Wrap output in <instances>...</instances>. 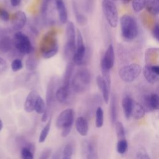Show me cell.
<instances>
[{
  "instance_id": "obj_45",
  "label": "cell",
  "mask_w": 159,
  "mask_h": 159,
  "mask_svg": "<svg viewBox=\"0 0 159 159\" xmlns=\"http://www.w3.org/2000/svg\"><path fill=\"white\" fill-rule=\"evenodd\" d=\"M21 0H10V2L12 6L16 7L20 4Z\"/></svg>"
},
{
  "instance_id": "obj_41",
  "label": "cell",
  "mask_w": 159,
  "mask_h": 159,
  "mask_svg": "<svg viewBox=\"0 0 159 159\" xmlns=\"http://www.w3.org/2000/svg\"><path fill=\"white\" fill-rule=\"evenodd\" d=\"M51 152L52 150L50 148H46L42 152L39 159H48L51 155Z\"/></svg>"
},
{
  "instance_id": "obj_39",
  "label": "cell",
  "mask_w": 159,
  "mask_h": 159,
  "mask_svg": "<svg viewBox=\"0 0 159 159\" xmlns=\"http://www.w3.org/2000/svg\"><path fill=\"white\" fill-rule=\"evenodd\" d=\"M76 20L77 22L81 25H85L88 22L86 17L80 13H77L76 14Z\"/></svg>"
},
{
  "instance_id": "obj_36",
  "label": "cell",
  "mask_w": 159,
  "mask_h": 159,
  "mask_svg": "<svg viewBox=\"0 0 159 159\" xmlns=\"http://www.w3.org/2000/svg\"><path fill=\"white\" fill-rule=\"evenodd\" d=\"M22 159H34V152L27 147H22L20 150Z\"/></svg>"
},
{
  "instance_id": "obj_40",
  "label": "cell",
  "mask_w": 159,
  "mask_h": 159,
  "mask_svg": "<svg viewBox=\"0 0 159 159\" xmlns=\"http://www.w3.org/2000/svg\"><path fill=\"white\" fill-rule=\"evenodd\" d=\"M0 19L4 21H7L10 19V15L8 11L3 7H0Z\"/></svg>"
},
{
  "instance_id": "obj_37",
  "label": "cell",
  "mask_w": 159,
  "mask_h": 159,
  "mask_svg": "<svg viewBox=\"0 0 159 159\" xmlns=\"http://www.w3.org/2000/svg\"><path fill=\"white\" fill-rule=\"evenodd\" d=\"M11 69L13 71L16 72L20 70L23 68V63L20 59L16 58L12 60L11 64Z\"/></svg>"
},
{
  "instance_id": "obj_1",
  "label": "cell",
  "mask_w": 159,
  "mask_h": 159,
  "mask_svg": "<svg viewBox=\"0 0 159 159\" xmlns=\"http://www.w3.org/2000/svg\"><path fill=\"white\" fill-rule=\"evenodd\" d=\"M39 49L44 58L54 57L58 51V45L55 30H51L45 33L40 42Z\"/></svg>"
},
{
  "instance_id": "obj_19",
  "label": "cell",
  "mask_w": 159,
  "mask_h": 159,
  "mask_svg": "<svg viewBox=\"0 0 159 159\" xmlns=\"http://www.w3.org/2000/svg\"><path fill=\"white\" fill-rule=\"evenodd\" d=\"M134 100L129 96L123 98L122 101V106L124 116L127 119H129L131 116V111L132 108Z\"/></svg>"
},
{
  "instance_id": "obj_30",
  "label": "cell",
  "mask_w": 159,
  "mask_h": 159,
  "mask_svg": "<svg viewBox=\"0 0 159 159\" xmlns=\"http://www.w3.org/2000/svg\"><path fill=\"white\" fill-rule=\"evenodd\" d=\"M46 108V104L45 103L44 100L43 99V98L39 96V97L37 98V99L36 101V102L35 104V106H34V110L35 111L39 114H43Z\"/></svg>"
},
{
  "instance_id": "obj_17",
  "label": "cell",
  "mask_w": 159,
  "mask_h": 159,
  "mask_svg": "<svg viewBox=\"0 0 159 159\" xmlns=\"http://www.w3.org/2000/svg\"><path fill=\"white\" fill-rule=\"evenodd\" d=\"M55 1L59 20L62 24H66L68 22V13L65 4L63 0H55Z\"/></svg>"
},
{
  "instance_id": "obj_7",
  "label": "cell",
  "mask_w": 159,
  "mask_h": 159,
  "mask_svg": "<svg viewBox=\"0 0 159 159\" xmlns=\"http://www.w3.org/2000/svg\"><path fill=\"white\" fill-rule=\"evenodd\" d=\"M12 43L17 50L22 54H30L33 51V47L29 38L20 31L14 34Z\"/></svg>"
},
{
  "instance_id": "obj_5",
  "label": "cell",
  "mask_w": 159,
  "mask_h": 159,
  "mask_svg": "<svg viewBox=\"0 0 159 159\" xmlns=\"http://www.w3.org/2000/svg\"><path fill=\"white\" fill-rule=\"evenodd\" d=\"M66 43L64 47V55L66 59H72L76 48V32L73 22L68 21L66 25Z\"/></svg>"
},
{
  "instance_id": "obj_32",
  "label": "cell",
  "mask_w": 159,
  "mask_h": 159,
  "mask_svg": "<svg viewBox=\"0 0 159 159\" xmlns=\"http://www.w3.org/2000/svg\"><path fill=\"white\" fill-rule=\"evenodd\" d=\"M128 148V143L126 139L119 140L117 143V152L118 153L123 155L124 154Z\"/></svg>"
},
{
  "instance_id": "obj_16",
  "label": "cell",
  "mask_w": 159,
  "mask_h": 159,
  "mask_svg": "<svg viewBox=\"0 0 159 159\" xmlns=\"http://www.w3.org/2000/svg\"><path fill=\"white\" fill-rule=\"evenodd\" d=\"M39 96V93H37V91L35 90L31 91L28 94V95L26 97L24 105V110L27 112H31L34 110L35 104L36 102V101Z\"/></svg>"
},
{
  "instance_id": "obj_44",
  "label": "cell",
  "mask_w": 159,
  "mask_h": 159,
  "mask_svg": "<svg viewBox=\"0 0 159 159\" xmlns=\"http://www.w3.org/2000/svg\"><path fill=\"white\" fill-rule=\"evenodd\" d=\"M51 159H61V152L60 150H58L55 152L52 155Z\"/></svg>"
},
{
  "instance_id": "obj_38",
  "label": "cell",
  "mask_w": 159,
  "mask_h": 159,
  "mask_svg": "<svg viewBox=\"0 0 159 159\" xmlns=\"http://www.w3.org/2000/svg\"><path fill=\"white\" fill-rule=\"evenodd\" d=\"M135 159H150V157L144 148H140L136 153Z\"/></svg>"
},
{
  "instance_id": "obj_31",
  "label": "cell",
  "mask_w": 159,
  "mask_h": 159,
  "mask_svg": "<svg viewBox=\"0 0 159 159\" xmlns=\"http://www.w3.org/2000/svg\"><path fill=\"white\" fill-rule=\"evenodd\" d=\"M73 153V145L70 143H68L64 147L62 152L61 159H71Z\"/></svg>"
},
{
  "instance_id": "obj_26",
  "label": "cell",
  "mask_w": 159,
  "mask_h": 159,
  "mask_svg": "<svg viewBox=\"0 0 159 159\" xmlns=\"http://www.w3.org/2000/svg\"><path fill=\"white\" fill-rule=\"evenodd\" d=\"M114 125H115L116 132L117 134L118 140L125 139V129L122 123L120 121L117 120L115 122Z\"/></svg>"
},
{
  "instance_id": "obj_8",
  "label": "cell",
  "mask_w": 159,
  "mask_h": 159,
  "mask_svg": "<svg viewBox=\"0 0 159 159\" xmlns=\"http://www.w3.org/2000/svg\"><path fill=\"white\" fill-rule=\"evenodd\" d=\"M86 47L81 31L78 29L76 34V48L72 57V63L74 65L80 66L84 63L86 58Z\"/></svg>"
},
{
  "instance_id": "obj_18",
  "label": "cell",
  "mask_w": 159,
  "mask_h": 159,
  "mask_svg": "<svg viewBox=\"0 0 159 159\" xmlns=\"http://www.w3.org/2000/svg\"><path fill=\"white\" fill-rule=\"evenodd\" d=\"M75 127L78 134L83 137L87 135L88 133V123L87 120L82 117H78L75 121Z\"/></svg>"
},
{
  "instance_id": "obj_47",
  "label": "cell",
  "mask_w": 159,
  "mask_h": 159,
  "mask_svg": "<svg viewBox=\"0 0 159 159\" xmlns=\"http://www.w3.org/2000/svg\"><path fill=\"white\" fill-rule=\"evenodd\" d=\"M122 2H124V3H129V2H130V1H132V0H122Z\"/></svg>"
},
{
  "instance_id": "obj_15",
  "label": "cell",
  "mask_w": 159,
  "mask_h": 159,
  "mask_svg": "<svg viewBox=\"0 0 159 159\" xmlns=\"http://www.w3.org/2000/svg\"><path fill=\"white\" fill-rule=\"evenodd\" d=\"M96 84L102 93L104 101L106 104H108L109 101L111 84L107 83L103 77L100 75H98L96 77Z\"/></svg>"
},
{
  "instance_id": "obj_23",
  "label": "cell",
  "mask_w": 159,
  "mask_h": 159,
  "mask_svg": "<svg viewBox=\"0 0 159 159\" xmlns=\"http://www.w3.org/2000/svg\"><path fill=\"white\" fill-rule=\"evenodd\" d=\"M145 7L150 14L157 16L159 13V0H146Z\"/></svg>"
},
{
  "instance_id": "obj_4",
  "label": "cell",
  "mask_w": 159,
  "mask_h": 159,
  "mask_svg": "<svg viewBox=\"0 0 159 159\" xmlns=\"http://www.w3.org/2000/svg\"><path fill=\"white\" fill-rule=\"evenodd\" d=\"M75 112L72 109H66L61 111L56 120V126L61 129V136L66 137L70 133L73 122Z\"/></svg>"
},
{
  "instance_id": "obj_22",
  "label": "cell",
  "mask_w": 159,
  "mask_h": 159,
  "mask_svg": "<svg viewBox=\"0 0 159 159\" xmlns=\"http://www.w3.org/2000/svg\"><path fill=\"white\" fill-rule=\"evenodd\" d=\"M158 49L157 48H148L145 53V61L147 65H153L156 61V59L158 58Z\"/></svg>"
},
{
  "instance_id": "obj_27",
  "label": "cell",
  "mask_w": 159,
  "mask_h": 159,
  "mask_svg": "<svg viewBox=\"0 0 159 159\" xmlns=\"http://www.w3.org/2000/svg\"><path fill=\"white\" fill-rule=\"evenodd\" d=\"M96 126L97 128H101L104 124V112L101 107L98 106L96 111Z\"/></svg>"
},
{
  "instance_id": "obj_13",
  "label": "cell",
  "mask_w": 159,
  "mask_h": 159,
  "mask_svg": "<svg viewBox=\"0 0 159 159\" xmlns=\"http://www.w3.org/2000/svg\"><path fill=\"white\" fill-rule=\"evenodd\" d=\"M83 151L86 159H99L97 145L94 140L84 141L83 144Z\"/></svg>"
},
{
  "instance_id": "obj_9",
  "label": "cell",
  "mask_w": 159,
  "mask_h": 159,
  "mask_svg": "<svg viewBox=\"0 0 159 159\" xmlns=\"http://www.w3.org/2000/svg\"><path fill=\"white\" fill-rule=\"evenodd\" d=\"M142 70L139 64L132 63L121 68L119 71V75L123 81L130 83L138 78L142 72Z\"/></svg>"
},
{
  "instance_id": "obj_14",
  "label": "cell",
  "mask_w": 159,
  "mask_h": 159,
  "mask_svg": "<svg viewBox=\"0 0 159 159\" xmlns=\"http://www.w3.org/2000/svg\"><path fill=\"white\" fill-rule=\"evenodd\" d=\"M27 16L22 11H16L11 17V25L14 30L19 31L26 24Z\"/></svg>"
},
{
  "instance_id": "obj_10",
  "label": "cell",
  "mask_w": 159,
  "mask_h": 159,
  "mask_svg": "<svg viewBox=\"0 0 159 159\" xmlns=\"http://www.w3.org/2000/svg\"><path fill=\"white\" fill-rule=\"evenodd\" d=\"M55 81L53 78H52L47 85V92H46V108L44 112L42 114V121L45 122L48 119L49 116L50 111L53 104L54 98H55Z\"/></svg>"
},
{
  "instance_id": "obj_29",
  "label": "cell",
  "mask_w": 159,
  "mask_h": 159,
  "mask_svg": "<svg viewBox=\"0 0 159 159\" xmlns=\"http://www.w3.org/2000/svg\"><path fill=\"white\" fill-rule=\"evenodd\" d=\"M148 101L149 104L152 111L158 110L159 108V97L158 94L153 93L148 94Z\"/></svg>"
},
{
  "instance_id": "obj_6",
  "label": "cell",
  "mask_w": 159,
  "mask_h": 159,
  "mask_svg": "<svg viewBox=\"0 0 159 159\" xmlns=\"http://www.w3.org/2000/svg\"><path fill=\"white\" fill-rule=\"evenodd\" d=\"M102 9L109 25L113 28L116 27L119 22V16L115 4L111 0H102Z\"/></svg>"
},
{
  "instance_id": "obj_20",
  "label": "cell",
  "mask_w": 159,
  "mask_h": 159,
  "mask_svg": "<svg viewBox=\"0 0 159 159\" xmlns=\"http://www.w3.org/2000/svg\"><path fill=\"white\" fill-rule=\"evenodd\" d=\"M74 71V64L72 62H69L66 65L63 80L62 86L70 88V81L72 77V75Z\"/></svg>"
},
{
  "instance_id": "obj_48",
  "label": "cell",
  "mask_w": 159,
  "mask_h": 159,
  "mask_svg": "<svg viewBox=\"0 0 159 159\" xmlns=\"http://www.w3.org/2000/svg\"><path fill=\"white\" fill-rule=\"evenodd\" d=\"M112 1H116V0H112Z\"/></svg>"
},
{
  "instance_id": "obj_12",
  "label": "cell",
  "mask_w": 159,
  "mask_h": 159,
  "mask_svg": "<svg viewBox=\"0 0 159 159\" xmlns=\"http://www.w3.org/2000/svg\"><path fill=\"white\" fill-rule=\"evenodd\" d=\"M143 74L148 83L154 84L159 79V66L157 65H146L143 69Z\"/></svg>"
},
{
  "instance_id": "obj_35",
  "label": "cell",
  "mask_w": 159,
  "mask_h": 159,
  "mask_svg": "<svg viewBox=\"0 0 159 159\" xmlns=\"http://www.w3.org/2000/svg\"><path fill=\"white\" fill-rule=\"evenodd\" d=\"M37 66V61L32 57H29L25 62V66L29 71H34Z\"/></svg>"
},
{
  "instance_id": "obj_25",
  "label": "cell",
  "mask_w": 159,
  "mask_h": 159,
  "mask_svg": "<svg viewBox=\"0 0 159 159\" xmlns=\"http://www.w3.org/2000/svg\"><path fill=\"white\" fill-rule=\"evenodd\" d=\"M69 94V88H66L63 86L59 87L55 92V96L57 100L60 102H64L68 98Z\"/></svg>"
},
{
  "instance_id": "obj_46",
  "label": "cell",
  "mask_w": 159,
  "mask_h": 159,
  "mask_svg": "<svg viewBox=\"0 0 159 159\" xmlns=\"http://www.w3.org/2000/svg\"><path fill=\"white\" fill-rule=\"evenodd\" d=\"M2 127H3V122H2V120L0 119V132L2 129Z\"/></svg>"
},
{
  "instance_id": "obj_34",
  "label": "cell",
  "mask_w": 159,
  "mask_h": 159,
  "mask_svg": "<svg viewBox=\"0 0 159 159\" xmlns=\"http://www.w3.org/2000/svg\"><path fill=\"white\" fill-rule=\"evenodd\" d=\"M11 40L7 37L2 39L0 40V49L5 52L9 51L11 48Z\"/></svg>"
},
{
  "instance_id": "obj_21",
  "label": "cell",
  "mask_w": 159,
  "mask_h": 159,
  "mask_svg": "<svg viewBox=\"0 0 159 159\" xmlns=\"http://www.w3.org/2000/svg\"><path fill=\"white\" fill-rule=\"evenodd\" d=\"M145 109L142 104L136 101H133L131 116L135 119H140L145 116Z\"/></svg>"
},
{
  "instance_id": "obj_43",
  "label": "cell",
  "mask_w": 159,
  "mask_h": 159,
  "mask_svg": "<svg viewBox=\"0 0 159 159\" xmlns=\"http://www.w3.org/2000/svg\"><path fill=\"white\" fill-rule=\"evenodd\" d=\"M152 34L153 37L157 40H159V25L158 24H156L153 28Z\"/></svg>"
},
{
  "instance_id": "obj_28",
  "label": "cell",
  "mask_w": 159,
  "mask_h": 159,
  "mask_svg": "<svg viewBox=\"0 0 159 159\" xmlns=\"http://www.w3.org/2000/svg\"><path fill=\"white\" fill-rule=\"evenodd\" d=\"M51 118L50 119V120L48 121V122L45 124V125L43 127V129L42 130L39 137V143H43L45 141L47 135L49 133L50 129V127H51Z\"/></svg>"
},
{
  "instance_id": "obj_24",
  "label": "cell",
  "mask_w": 159,
  "mask_h": 159,
  "mask_svg": "<svg viewBox=\"0 0 159 159\" xmlns=\"http://www.w3.org/2000/svg\"><path fill=\"white\" fill-rule=\"evenodd\" d=\"M117 101L115 95L112 96L110 103V116L112 124H114L117 119Z\"/></svg>"
},
{
  "instance_id": "obj_2",
  "label": "cell",
  "mask_w": 159,
  "mask_h": 159,
  "mask_svg": "<svg viewBox=\"0 0 159 159\" xmlns=\"http://www.w3.org/2000/svg\"><path fill=\"white\" fill-rule=\"evenodd\" d=\"M121 35L125 40H132L137 37L139 32L136 20L131 16L124 14L120 18Z\"/></svg>"
},
{
  "instance_id": "obj_33",
  "label": "cell",
  "mask_w": 159,
  "mask_h": 159,
  "mask_svg": "<svg viewBox=\"0 0 159 159\" xmlns=\"http://www.w3.org/2000/svg\"><path fill=\"white\" fill-rule=\"evenodd\" d=\"M146 0H132V6L134 11L139 12L145 7Z\"/></svg>"
},
{
  "instance_id": "obj_42",
  "label": "cell",
  "mask_w": 159,
  "mask_h": 159,
  "mask_svg": "<svg viewBox=\"0 0 159 159\" xmlns=\"http://www.w3.org/2000/svg\"><path fill=\"white\" fill-rule=\"evenodd\" d=\"M7 63L5 59L0 57V73L4 72L7 69Z\"/></svg>"
},
{
  "instance_id": "obj_11",
  "label": "cell",
  "mask_w": 159,
  "mask_h": 159,
  "mask_svg": "<svg viewBox=\"0 0 159 159\" xmlns=\"http://www.w3.org/2000/svg\"><path fill=\"white\" fill-rule=\"evenodd\" d=\"M115 54L113 45H108L105 53L101 58V71H109L113 67L114 64Z\"/></svg>"
},
{
  "instance_id": "obj_3",
  "label": "cell",
  "mask_w": 159,
  "mask_h": 159,
  "mask_svg": "<svg viewBox=\"0 0 159 159\" xmlns=\"http://www.w3.org/2000/svg\"><path fill=\"white\" fill-rule=\"evenodd\" d=\"M91 78L90 71L87 68L79 69L71 80V86L74 91L77 93L85 92L89 87Z\"/></svg>"
}]
</instances>
